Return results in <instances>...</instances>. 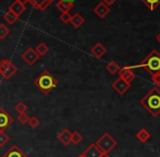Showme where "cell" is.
I'll return each mask as SVG.
<instances>
[{"label": "cell", "mask_w": 160, "mask_h": 157, "mask_svg": "<svg viewBox=\"0 0 160 157\" xmlns=\"http://www.w3.org/2000/svg\"><path fill=\"white\" fill-rule=\"evenodd\" d=\"M14 110L17 111L18 114L26 113V110H28V106H26V105L24 104L23 102H19V103H17V104H15Z\"/></svg>", "instance_id": "26"}, {"label": "cell", "mask_w": 160, "mask_h": 157, "mask_svg": "<svg viewBox=\"0 0 160 157\" xmlns=\"http://www.w3.org/2000/svg\"><path fill=\"white\" fill-rule=\"evenodd\" d=\"M130 87H131V83H128L127 81H124L121 78H117V80L112 83V89H113L119 95H124L128 91Z\"/></svg>", "instance_id": "8"}, {"label": "cell", "mask_w": 160, "mask_h": 157, "mask_svg": "<svg viewBox=\"0 0 160 157\" xmlns=\"http://www.w3.org/2000/svg\"><path fill=\"white\" fill-rule=\"evenodd\" d=\"M14 122V119L4 108H0V131H4L8 129L12 123Z\"/></svg>", "instance_id": "6"}, {"label": "cell", "mask_w": 160, "mask_h": 157, "mask_svg": "<svg viewBox=\"0 0 160 157\" xmlns=\"http://www.w3.org/2000/svg\"><path fill=\"white\" fill-rule=\"evenodd\" d=\"M0 84H1V78H0Z\"/></svg>", "instance_id": "38"}, {"label": "cell", "mask_w": 160, "mask_h": 157, "mask_svg": "<svg viewBox=\"0 0 160 157\" xmlns=\"http://www.w3.org/2000/svg\"><path fill=\"white\" fill-rule=\"evenodd\" d=\"M22 59L25 61V63L28 66H34L36 63V61H38V59H39V56L36 53L35 49L30 47L22 53Z\"/></svg>", "instance_id": "7"}, {"label": "cell", "mask_w": 160, "mask_h": 157, "mask_svg": "<svg viewBox=\"0 0 160 157\" xmlns=\"http://www.w3.org/2000/svg\"><path fill=\"white\" fill-rule=\"evenodd\" d=\"M156 39H157V42H158L159 44H160V33H159V34H158V35H157V36H156Z\"/></svg>", "instance_id": "35"}, {"label": "cell", "mask_w": 160, "mask_h": 157, "mask_svg": "<svg viewBox=\"0 0 160 157\" xmlns=\"http://www.w3.org/2000/svg\"><path fill=\"white\" fill-rule=\"evenodd\" d=\"M101 2H103V3L106 4V6H108L110 8V7L112 6V4H114V2H116V0H102Z\"/></svg>", "instance_id": "32"}, {"label": "cell", "mask_w": 160, "mask_h": 157, "mask_svg": "<svg viewBox=\"0 0 160 157\" xmlns=\"http://www.w3.org/2000/svg\"><path fill=\"white\" fill-rule=\"evenodd\" d=\"M150 11H155L160 6V0H141Z\"/></svg>", "instance_id": "21"}, {"label": "cell", "mask_w": 160, "mask_h": 157, "mask_svg": "<svg viewBox=\"0 0 160 157\" xmlns=\"http://www.w3.org/2000/svg\"><path fill=\"white\" fill-rule=\"evenodd\" d=\"M78 157H83V155H82V154H81V155H78Z\"/></svg>", "instance_id": "37"}, {"label": "cell", "mask_w": 160, "mask_h": 157, "mask_svg": "<svg viewBox=\"0 0 160 157\" xmlns=\"http://www.w3.org/2000/svg\"><path fill=\"white\" fill-rule=\"evenodd\" d=\"M128 70H132V69H137V68H143L145 69L147 72H149L150 74L155 75L157 73L160 72V53L158 50H152L149 53V55L143 59L138 64H135V66H125L123 67Z\"/></svg>", "instance_id": "2"}, {"label": "cell", "mask_w": 160, "mask_h": 157, "mask_svg": "<svg viewBox=\"0 0 160 157\" xmlns=\"http://www.w3.org/2000/svg\"><path fill=\"white\" fill-rule=\"evenodd\" d=\"M100 157H110V156H109V154H108V153H102L100 155Z\"/></svg>", "instance_id": "34"}, {"label": "cell", "mask_w": 160, "mask_h": 157, "mask_svg": "<svg viewBox=\"0 0 160 157\" xmlns=\"http://www.w3.org/2000/svg\"><path fill=\"white\" fill-rule=\"evenodd\" d=\"M71 135H72V132L70 131L69 129H63L62 131H60V133L58 134V140L62 143L65 146L71 143Z\"/></svg>", "instance_id": "13"}, {"label": "cell", "mask_w": 160, "mask_h": 157, "mask_svg": "<svg viewBox=\"0 0 160 157\" xmlns=\"http://www.w3.org/2000/svg\"><path fill=\"white\" fill-rule=\"evenodd\" d=\"M10 34V30L6 24H0V39H4L8 35Z\"/></svg>", "instance_id": "25"}, {"label": "cell", "mask_w": 160, "mask_h": 157, "mask_svg": "<svg viewBox=\"0 0 160 157\" xmlns=\"http://www.w3.org/2000/svg\"><path fill=\"white\" fill-rule=\"evenodd\" d=\"M65 1H69V2H74V0H65Z\"/></svg>", "instance_id": "36"}, {"label": "cell", "mask_w": 160, "mask_h": 157, "mask_svg": "<svg viewBox=\"0 0 160 157\" xmlns=\"http://www.w3.org/2000/svg\"><path fill=\"white\" fill-rule=\"evenodd\" d=\"M3 19H4V21H6L7 23H9V24H14L15 22H17V20H18V17L13 12H11L10 10H8L3 14Z\"/></svg>", "instance_id": "22"}, {"label": "cell", "mask_w": 160, "mask_h": 157, "mask_svg": "<svg viewBox=\"0 0 160 157\" xmlns=\"http://www.w3.org/2000/svg\"><path fill=\"white\" fill-rule=\"evenodd\" d=\"M95 144L98 146V149H100L102 153H109L111 149H113L117 146V141L110 135L109 133H103L100 138L97 140Z\"/></svg>", "instance_id": "4"}, {"label": "cell", "mask_w": 160, "mask_h": 157, "mask_svg": "<svg viewBox=\"0 0 160 157\" xmlns=\"http://www.w3.org/2000/svg\"><path fill=\"white\" fill-rule=\"evenodd\" d=\"M15 1H18V2H20V3H22V4H24L25 6L26 3H28L30 0H15Z\"/></svg>", "instance_id": "33"}, {"label": "cell", "mask_w": 160, "mask_h": 157, "mask_svg": "<svg viewBox=\"0 0 160 157\" xmlns=\"http://www.w3.org/2000/svg\"><path fill=\"white\" fill-rule=\"evenodd\" d=\"M70 22H71V24L74 26V28H81L83 24H84L85 20H84V18H83L82 15L80 14V13H75V14L71 17V20H70Z\"/></svg>", "instance_id": "18"}, {"label": "cell", "mask_w": 160, "mask_h": 157, "mask_svg": "<svg viewBox=\"0 0 160 157\" xmlns=\"http://www.w3.org/2000/svg\"><path fill=\"white\" fill-rule=\"evenodd\" d=\"M28 115L26 113H23V114H19V117H18V121H19L20 123H21L22 125L26 124V123L28 122Z\"/></svg>", "instance_id": "29"}, {"label": "cell", "mask_w": 160, "mask_h": 157, "mask_svg": "<svg viewBox=\"0 0 160 157\" xmlns=\"http://www.w3.org/2000/svg\"><path fill=\"white\" fill-rule=\"evenodd\" d=\"M74 7V2H69L65 0H60L57 2V9L61 11V13H67L70 10H72Z\"/></svg>", "instance_id": "16"}, {"label": "cell", "mask_w": 160, "mask_h": 157, "mask_svg": "<svg viewBox=\"0 0 160 157\" xmlns=\"http://www.w3.org/2000/svg\"><path fill=\"white\" fill-rule=\"evenodd\" d=\"M2 157H28V156L22 151L21 147L13 144L12 146L2 155Z\"/></svg>", "instance_id": "9"}, {"label": "cell", "mask_w": 160, "mask_h": 157, "mask_svg": "<svg viewBox=\"0 0 160 157\" xmlns=\"http://www.w3.org/2000/svg\"><path fill=\"white\" fill-rule=\"evenodd\" d=\"M35 50H36V53H38L39 57H42V56H45L49 51V47L47 46L45 43H40V44L37 45V47H36Z\"/></svg>", "instance_id": "23"}, {"label": "cell", "mask_w": 160, "mask_h": 157, "mask_svg": "<svg viewBox=\"0 0 160 157\" xmlns=\"http://www.w3.org/2000/svg\"><path fill=\"white\" fill-rule=\"evenodd\" d=\"M10 138L4 131H0V147H3L9 142Z\"/></svg>", "instance_id": "27"}, {"label": "cell", "mask_w": 160, "mask_h": 157, "mask_svg": "<svg viewBox=\"0 0 160 157\" xmlns=\"http://www.w3.org/2000/svg\"><path fill=\"white\" fill-rule=\"evenodd\" d=\"M106 53H107V48H106L101 43H96V44L91 48V53L94 56V57H96L97 59L102 58L103 56L106 55Z\"/></svg>", "instance_id": "10"}, {"label": "cell", "mask_w": 160, "mask_h": 157, "mask_svg": "<svg viewBox=\"0 0 160 157\" xmlns=\"http://www.w3.org/2000/svg\"><path fill=\"white\" fill-rule=\"evenodd\" d=\"M71 17L72 15L70 14L69 12L67 13H61V15H60V21L63 22V23H70V20H71Z\"/></svg>", "instance_id": "30"}, {"label": "cell", "mask_w": 160, "mask_h": 157, "mask_svg": "<svg viewBox=\"0 0 160 157\" xmlns=\"http://www.w3.org/2000/svg\"><path fill=\"white\" fill-rule=\"evenodd\" d=\"M152 82L157 85V87H160V72L157 73V74H155V75H152Z\"/></svg>", "instance_id": "31"}, {"label": "cell", "mask_w": 160, "mask_h": 157, "mask_svg": "<svg viewBox=\"0 0 160 157\" xmlns=\"http://www.w3.org/2000/svg\"><path fill=\"white\" fill-rule=\"evenodd\" d=\"M9 10H10L11 12H13L18 18H19L20 15H21L22 13L25 11V6H24V4H22V3H20V2H18V1H14L10 6Z\"/></svg>", "instance_id": "17"}, {"label": "cell", "mask_w": 160, "mask_h": 157, "mask_svg": "<svg viewBox=\"0 0 160 157\" xmlns=\"http://www.w3.org/2000/svg\"><path fill=\"white\" fill-rule=\"evenodd\" d=\"M120 69H121L120 66H119L117 61H110L109 63L106 66V70H107L110 74H116V73L119 72Z\"/></svg>", "instance_id": "20"}, {"label": "cell", "mask_w": 160, "mask_h": 157, "mask_svg": "<svg viewBox=\"0 0 160 157\" xmlns=\"http://www.w3.org/2000/svg\"><path fill=\"white\" fill-rule=\"evenodd\" d=\"M150 136H152V135H150L149 131H148V130H146V129H141L136 133V139L142 143L147 142V141L150 139Z\"/></svg>", "instance_id": "19"}, {"label": "cell", "mask_w": 160, "mask_h": 157, "mask_svg": "<svg viewBox=\"0 0 160 157\" xmlns=\"http://www.w3.org/2000/svg\"><path fill=\"white\" fill-rule=\"evenodd\" d=\"M139 103L152 117H158L160 115V89L158 87H152Z\"/></svg>", "instance_id": "1"}, {"label": "cell", "mask_w": 160, "mask_h": 157, "mask_svg": "<svg viewBox=\"0 0 160 157\" xmlns=\"http://www.w3.org/2000/svg\"><path fill=\"white\" fill-rule=\"evenodd\" d=\"M34 84L44 94H49L55 87H57L58 81L56 80L53 75H51L49 71L45 70L34 80Z\"/></svg>", "instance_id": "3"}, {"label": "cell", "mask_w": 160, "mask_h": 157, "mask_svg": "<svg viewBox=\"0 0 160 157\" xmlns=\"http://www.w3.org/2000/svg\"><path fill=\"white\" fill-rule=\"evenodd\" d=\"M94 12L98 18L100 19H105L108 15V13L110 12V8L108 6H106L103 2H99L98 4L94 8Z\"/></svg>", "instance_id": "12"}, {"label": "cell", "mask_w": 160, "mask_h": 157, "mask_svg": "<svg viewBox=\"0 0 160 157\" xmlns=\"http://www.w3.org/2000/svg\"><path fill=\"white\" fill-rule=\"evenodd\" d=\"M119 75L121 78H123L124 81H127L128 83H132L133 80L135 78V74L132 70H128V69L122 68L119 70Z\"/></svg>", "instance_id": "15"}, {"label": "cell", "mask_w": 160, "mask_h": 157, "mask_svg": "<svg viewBox=\"0 0 160 157\" xmlns=\"http://www.w3.org/2000/svg\"><path fill=\"white\" fill-rule=\"evenodd\" d=\"M83 140V136L82 134L80 133L78 131H74L72 132V135H71V143H73L74 145H78L82 142Z\"/></svg>", "instance_id": "24"}, {"label": "cell", "mask_w": 160, "mask_h": 157, "mask_svg": "<svg viewBox=\"0 0 160 157\" xmlns=\"http://www.w3.org/2000/svg\"><path fill=\"white\" fill-rule=\"evenodd\" d=\"M102 154V152L98 149V146L93 143L91 144L84 152L82 153L83 157H100V155Z\"/></svg>", "instance_id": "11"}, {"label": "cell", "mask_w": 160, "mask_h": 157, "mask_svg": "<svg viewBox=\"0 0 160 157\" xmlns=\"http://www.w3.org/2000/svg\"><path fill=\"white\" fill-rule=\"evenodd\" d=\"M28 124H30L31 128H33V129H35L36 127H38V125L40 124V121L39 119H38L37 117H35V116H33V117H30V119H28Z\"/></svg>", "instance_id": "28"}, {"label": "cell", "mask_w": 160, "mask_h": 157, "mask_svg": "<svg viewBox=\"0 0 160 157\" xmlns=\"http://www.w3.org/2000/svg\"><path fill=\"white\" fill-rule=\"evenodd\" d=\"M52 1L53 0H30L28 2H31L32 6L34 7V8L37 9V10L42 11V10H45V9L48 8Z\"/></svg>", "instance_id": "14"}, {"label": "cell", "mask_w": 160, "mask_h": 157, "mask_svg": "<svg viewBox=\"0 0 160 157\" xmlns=\"http://www.w3.org/2000/svg\"><path fill=\"white\" fill-rule=\"evenodd\" d=\"M18 69L10 60L2 59L0 60V75L6 80H10L17 73Z\"/></svg>", "instance_id": "5"}]
</instances>
